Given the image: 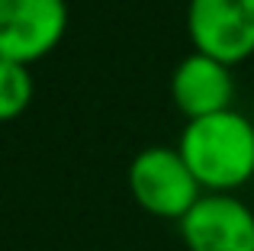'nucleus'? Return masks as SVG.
I'll list each match as a JSON object with an SVG mask.
<instances>
[{
    "mask_svg": "<svg viewBox=\"0 0 254 251\" xmlns=\"http://www.w3.org/2000/svg\"><path fill=\"white\" fill-rule=\"evenodd\" d=\"M177 151L206 193H232L254 177V123L235 110L187 120Z\"/></svg>",
    "mask_w": 254,
    "mask_h": 251,
    "instance_id": "1",
    "label": "nucleus"
},
{
    "mask_svg": "<svg viewBox=\"0 0 254 251\" xmlns=\"http://www.w3.org/2000/svg\"><path fill=\"white\" fill-rule=\"evenodd\" d=\"M129 190L145 213L158 219H184L193 203L203 196V187L187 168L184 155L168 145L142 148L129 164Z\"/></svg>",
    "mask_w": 254,
    "mask_h": 251,
    "instance_id": "2",
    "label": "nucleus"
},
{
    "mask_svg": "<svg viewBox=\"0 0 254 251\" xmlns=\"http://www.w3.org/2000/svg\"><path fill=\"white\" fill-rule=\"evenodd\" d=\"M187 29L196 52L232 68L254 55V0H190Z\"/></svg>",
    "mask_w": 254,
    "mask_h": 251,
    "instance_id": "3",
    "label": "nucleus"
},
{
    "mask_svg": "<svg viewBox=\"0 0 254 251\" xmlns=\"http://www.w3.org/2000/svg\"><path fill=\"white\" fill-rule=\"evenodd\" d=\"M68 29L64 0H0V58L32 64L45 58Z\"/></svg>",
    "mask_w": 254,
    "mask_h": 251,
    "instance_id": "4",
    "label": "nucleus"
},
{
    "mask_svg": "<svg viewBox=\"0 0 254 251\" xmlns=\"http://www.w3.org/2000/svg\"><path fill=\"white\" fill-rule=\"evenodd\" d=\"M187 251H254V213L235 193H203L180 219Z\"/></svg>",
    "mask_w": 254,
    "mask_h": 251,
    "instance_id": "5",
    "label": "nucleus"
},
{
    "mask_svg": "<svg viewBox=\"0 0 254 251\" xmlns=\"http://www.w3.org/2000/svg\"><path fill=\"white\" fill-rule=\"evenodd\" d=\"M171 94L177 110L187 120H199V116H212L232 110L235 100V77L232 68L216 58L203 55V52H193L184 62L174 68L171 77Z\"/></svg>",
    "mask_w": 254,
    "mask_h": 251,
    "instance_id": "6",
    "label": "nucleus"
},
{
    "mask_svg": "<svg viewBox=\"0 0 254 251\" xmlns=\"http://www.w3.org/2000/svg\"><path fill=\"white\" fill-rule=\"evenodd\" d=\"M32 103V74L29 64L0 58V123H10L26 113Z\"/></svg>",
    "mask_w": 254,
    "mask_h": 251,
    "instance_id": "7",
    "label": "nucleus"
}]
</instances>
